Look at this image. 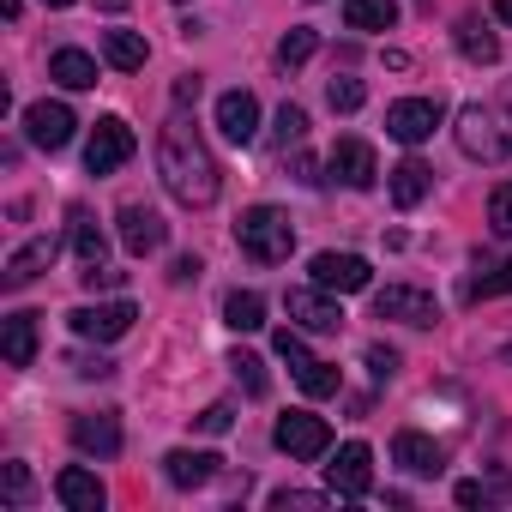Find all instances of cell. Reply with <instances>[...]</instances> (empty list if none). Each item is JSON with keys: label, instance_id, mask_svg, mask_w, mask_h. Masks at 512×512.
Wrapping results in <instances>:
<instances>
[{"label": "cell", "instance_id": "bcb514c9", "mask_svg": "<svg viewBox=\"0 0 512 512\" xmlns=\"http://www.w3.org/2000/svg\"><path fill=\"white\" fill-rule=\"evenodd\" d=\"M0 13H7V19H19V13H25V0H0Z\"/></svg>", "mask_w": 512, "mask_h": 512}, {"label": "cell", "instance_id": "f6af8a7d", "mask_svg": "<svg viewBox=\"0 0 512 512\" xmlns=\"http://www.w3.org/2000/svg\"><path fill=\"white\" fill-rule=\"evenodd\" d=\"M494 19H500V25H512V0H494Z\"/></svg>", "mask_w": 512, "mask_h": 512}, {"label": "cell", "instance_id": "ab89813d", "mask_svg": "<svg viewBox=\"0 0 512 512\" xmlns=\"http://www.w3.org/2000/svg\"><path fill=\"white\" fill-rule=\"evenodd\" d=\"M73 368H79V380H109V374H115L109 356H85V362H73Z\"/></svg>", "mask_w": 512, "mask_h": 512}, {"label": "cell", "instance_id": "60d3db41", "mask_svg": "<svg viewBox=\"0 0 512 512\" xmlns=\"http://www.w3.org/2000/svg\"><path fill=\"white\" fill-rule=\"evenodd\" d=\"M187 103H199V73H181L175 79V109H187Z\"/></svg>", "mask_w": 512, "mask_h": 512}, {"label": "cell", "instance_id": "7a4b0ae2", "mask_svg": "<svg viewBox=\"0 0 512 512\" xmlns=\"http://www.w3.org/2000/svg\"><path fill=\"white\" fill-rule=\"evenodd\" d=\"M452 139H458V151H464V157H476V163H500V157H512V97L464 103V109H458Z\"/></svg>", "mask_w": 512, "mask_h": 512}, {"label": "cell", "instance_id": "9c48e42d", "mask_svg": "<svg viewBox=\"0 0 512 512\" xmlns=\"http://www.w3.org/2000/svg\"><path fill=\"white\" fill-rule=\"evenodd\" d=\"M440 115H446L440 97H404V103L386 109V133H392L398 145H422V139H434Z\"/></svg>", "mask_w": 512, "mask_h": 512}, {"label": "cell", "instance_id": "d4e9b609", "mask_svg": "<svg viewBox=\"0 0 512 512\" xmlns=\"http://www.w3.org/2000/svg\"><path fill=\"white\" fill-rule=\"evenodd\" d=\"M7 368H31L37 362V314H7Z\"/></svg>", "mask_w": 512, "mask_h": 512}, {"label": "cell", "instance_id": "5b68a950", "mask_svg": "<svg viewBox=\"0 0 512 512\" xmlns=\"http://www.w3.org/2000/svg\"><path fill=\"white\" fill-rule=\"evenodd\" d=\"M133 151H139L133 127H127L121 115H103V121L91 127V145H85V169H91V175H115V169H121Z\"/></svg>", "mask_w": 512, "mask_h": 512}, {"label": "cell", "instance_id": "f1b7e54d", "mask_svg": "<svg viewBox=\"0 0 512 512\" xmlns=\"http://www.w3.org/2000/svg\"><path fill=\"white\" fill-rule=\"evenodd\" d=\"M458 55H464V61H476V67H494V61H500V37H494V31H482L476 19H464V25H458Z\"/></svg>", "mask_w": 512, "mask_h": 512}, {"label": "cell", "instance_id": "603a6c76", "mask_svg": "<svg viewBox=\"0 0 512 512\" xmlns=\"http://www.w3.org/2000/svg\"><path fill=\"white\" fill-rule=\"evenodd\" d=\"M386 187H392V205H404V211H410V205H422V199H428L434 169H428L422 157H404V163L392 169V181H386Z\"/></svg>", "mask_w": 512, "mask_h": 512}, {"label": "cell", "instance_id": "c3c4849f", "mask_svg": "<svg viewBox=\"0 0 512 512\" xmlns=\"http://www.w3.org/2000/svg\"><path fill=\"white\" fill-rule=\"evenodd\" d=\"M43 7H73V0H43Z\"/></svg>", "mask_w": 512, "mask_h": 512}, {"label": "cell", "instance_id": "681fc988", "mask_svg": "<svg viewBox=\"0 0 512 512\" xmlns=\"http://www.w3.org/2000/svg\"><path fill=\"white\" fill-rule=\"evenodd\" d=\"M506 368H512V344H506Z\"/></svg>", "mask_w": 512, "mask_h": 512}, {"label": "cell", "instance_id": "4fadbf2b", "mask_svg": "<svg viewBox=\"0 0 512 512\" xmlns=\"http://www.w3.org/2000/svg\"><path fill=\"white\" fill-rule=\"evenodd\" d=\"M73 127H79V121H73L67 103H49V97H43V103L25 109V139H31L37 151H61V145L73 139Z\"/></svg>", "mask_w": 512, "mask_h": 512}, {"label": "cell", "instance_id": "7dc6e473", "mask_svg": "<svg viewBox=\"0 0 512 512\" xmlns=\"http://www.w3.org/2000/svg\"><path fill=\"white\" fill-rule=\"evenodd\" d=\"M97 7H103V13H121V7H127V0H97Z\"/></svg>", "mask_w": 512, "mask_h": 512}, {"label": "cell", "instance_id": "e575fe53", "mask_svg": "<svg viewBox=\"0 0 512 512\" xmlns=\"http://www.w3.org/2000/svg\"><path fill=\"white\" fill-rule=\"evenodd\" d=\"M488 229H494V235H512V181H500V187L488 193Z\"/></svg>", "mask_w": 512, "mask_h": 512}, {"label": "cell", "instance_id": "484cf974", "mask_svg": "<svg viewBox=\"0 0 512 512\" xmlns=\"http://www.w3.org/2000/svg\"><path fill=\"white\" fill-rule=\"evenodd\" d=\"M344 25L350 31H392L398 25V0H344Z\"/></svg>", "mask_w": 512, "mask_h": 512}, {"label": "cell", "instance_id": "ffe728a7", "mask_svg": "<svg viewBox=\"0 0 512 512\" xmlns=\"http://www.w3.org/2000/svg\"><path fill=\"white\" fill-rule=\"evenodd\" d=\"M73 446L79 452H97V458H115L121 452V422L115 416H73Z\"/></svg>", "mask_w": 512, "mask_h": 512}, {"label": "cell", "instance_id": "52a82bcc", "mask_svg": "<svg viewBox=\"0 0 512 512\" xmlns=\"http://www.w3.org/2000/svg\"><path fill=\"white\" fill-rule=\"evenodd\" d=\"M133 320H139V308H133V302H109V308H73V314H67L73 338H85V344H115V338H127V332H133Z\"/></svg>", "mask_w": 512, "mask_h": 512}, {"label": "cell", "instance_id": "8992f818", "mask_svg": "<svg viewBox=\"0 0 512 512\" xmlns=\"http://www.w3.org/2000/svg\"><path fill=\"white\" fill-rule=\"evenodd\" d=\"M272 440H278V452H290V458L308 464V458H320V452L332 446V422L314 416V410H290V416H278Z\"/></svg>", "mask_w": 512, "mask_h": 512}, {"label": "cell", "instance_id": "4316f807", "mask_svg": "<svg viewBox=\"0 0 512 512\" xmlns=\"http://www.w3.org/2000/svg\"><path fill=\"white\" fill-rule=\"evenodd\" d=\"M223 326H229V332H260V326H266V296H260V290H235V296L223 302Z\"/></svg>", "mask_w": 512, "mask_h": 512}, {"label": "cell", "instance_id": "836d02e7", "mask_svg": "<svg viewBox=\"0 0 512 512\" xmlns=\"http://www.w3.org/2000/svg\"><path fill=\"white\" fill-rule=\"evenodd\" d=\"M0 494H7V506H25L31 500V470L13 458V464H0Z\"/></svg>", "mask_w": 512, "mask_h": 512}, {"label": "cell", "instance_id": "cb8c5ba5", "mask_svg": "<svg viewBox=\"0 0 512 512\" xmlns=\"http://www.w3.org/2000/svg\"><path fill=\"white\" fill-rule=\"evenodd\" d=\"M103 61H109L115 73H139V67L151 61V49H145L139 31H103Z\"/></svg>", "mask_w": 512, "mask_h": 512}, {"label": "cell", "instance_id": "ba28073f", "mask_svg": "<svg viewBox=\"0 0 512 512\" xmlns=\"http://www.w3.org/2000/svg\"><path fill=\"white\" fill-rule=\"evenodd\" d=\"M326 482H332L338 500H362V494L374 488V452H368L362 440H344L338 458L326 464Z\"/></svg>", "mask_w": 512, "mask_h": 512}, {"label": "cell", "instance_id": "1f68e13d", "mask_svg": "<svg viewBox=\"0 0 512 512\" xmlns=\"http://www.w3.org/2000/svg\"><path fill=\"white\" fill-rule=\"evenodd\" d=\"M272 139H278L284 151H290V145H302V139H308V109L284 103V109H278V121H272Z\"/></svg>", "mask_w": 512, "mask_h": 512}, {"label": "cell", "instance_id": "74e56055", "mask_svg": "<svg viewBox=\"0 0 512 512\" xmlns=\"http://www.w3.org/2000/svg\"><path fill=\"white\" fill-rule=\"evenodd\" d=\"M368 374H374V380H392V374H398V350L368 344Z\"/></svg>", "mask_w": 512, "mask_h": 512}, {"label": "cell", "instance_id": "8fae6325", "mask_svg": "<svg viewBox=\"0 0 512 512\" xmlns=\"http://www.w3.org/2000/svg\"><path fill=\"white\" fill-rule=\"evenodd\" d=\"M314 284L320 290H332V296H356V290H368L374 284V272H368V260L362 253H314Z\"/></svg>", "mask_w": 512, "mask_h": 512}, {"label": "cell", "instance_id": "ee69618b", "mask_svg": "<svg viewBox=\"0 0 512 512\" xmlns=\"http://www.w3.org/2000/svg\"><path fill=\"white\" fill-rule=\"evenodd\" d=\"M169 278H175V284H193V278H199V260H175V272H169Z\"/></svg>", "mask_w": 512, "mask_h": 512}, {"label": "cell", "instance_id": "30bf717a", "mask_svg": "<svg viewBox=\"0 0 512 512\" xmlns=\"http://www.w3.org/2000/svg\"><path fill=\"white\" fill-rule=\"evenodd\" d=\"M374 314L380 320H398V326H434L440 320V302L428 290H416V284H386L374 296Z\"/></svg>", "mask_w": 512, "mask_h": 512}, {"label": "cell", "instance_id": "83f0119b", "mask_svg": "<svg viewBox=\"0 0 512 512\" xmlns=\"http://www.w3.org/2000/svg\"><path fill=\"white\" fill-rule=\"evenodd\" d=\"M73 253H79V266H103V253H109V235L97 229L91 211H73Z\"/></svg>", "mask_w": 512, "mask_h": 512}, {"label": "cell", "instance_id": "5bb4252c", "mask_svg": "<svg viewBox=\"0 0 512 512\" xmlns=\"http://www.w3.org/2000/svg\"><path fill=\"white\" fill-rule=\"evenodd\" d=\"M217 127L229 145H253L260 139V97L253 91H223L217 97Z\"/></svg>", "mask_w": 512, "mask_h": 512}, {"label": "cell", "instance_id": "7c38bea8", "mask_svg": "<svg viewBox=\"0 0 512 512\" xmlns=\"http://www.w3.org/2000/svg\"><path fill=\"white\" fill-rule=\"evenodd\" d=\"M284 308H290V320H296L302 332H344V308H338V302H332V290H320V284L290 290V296H284Z\"/></svg>", "mask_w": 512, "mask_h": 512}, {"label": "cell", "instance_id": "6da1fadb", "mask_svg": "<svg viewBox=\"0 0 512 512\" xmlns=\"http://www.w3.org/2000/svg\"><path fill=\"white\" fill-rule=\"evenodd\" d=\"M157 175H163L169 199L187 205V211H205V205L223 193V169H217L205 133L187 121V109H175V115L163 121V133H157Z\"/></svg>", "mask_w": 512, "mask_h": 512}, {"label": "cell", "instance_id": "2e32d148", "mask_svg": "<svg viewBox=\"0 0 512 512\" xmlns=\"http://www.w3.org/2000/svg\"><path fill=\"white\" fill-rule=\"evenodd\" d=\"M332 175H338L344 187H356V193H368V187L380 181V163H374V145H368V139H338V145H332Z\"/></svg>", "mask_w": 512, "mask_h": 512}, {"label": "cell", "instance_id": "9a60e30c", "mask_svg": "<svg viewBox=\"0 0 512 512\" xmlns=\"http://www.w3.org/2000/svg\"><path fill=\"white\" fill-rule=\"evenodd\" d=\"M121 247L133 253V260H145V253H157L163 241H169V223L157 217V211H145V205H121Z\"/></svg>", "mask_w": 512, "mask_h": 512}, {"label": "cell", "instance_id": "277c9868", "mask_svg": "<svg viewBox=\"0 0 512 512\" xmlns=\"http://www.w3.org/2000/svg\"><path fill=\"white\" fill-rule=\"evenodd\" d=\"M272 344H278V356L290 362V374H296V386H302L308 398H332V392L344 386L338 362H320V356H314V350L302 344V332H296V326H284V332H278Z\"/></svg>", "mask_w": 512, "mask_h": 512}, {"label": "cell", "instance_id": "4dcf8cb0", "mask_svg": "<svg viewBox=\"0 0 512 512\" xmlns=\"http://www.w3.org/2000/svg\"><path fill=\"white\" fill-rule=\"evenodd\" d=\"M326 103H332V109H338V115H356V109H362V103H368V85H362V79H350V73H344V79H332V85H326Z\"/></svg>", "mask_w": 512, "mask_h": 512}, {"label": "cell", "instance_id": "8d00e7d4", "mask_svg": "<svg viewBox=\"0 0 512 512\" xmlns=\"http://www.w3.org/2000/svg\"><path fill=\"white\" fill-rule=\"evenodd\" d=\"M272 506H278V512H290V506H296V512H320V506H326V494H308V488H278V494H272Z\"/></svg>", "mask_w": 512, "mask_h": 512}, {"label": "cell", "instance_id": "f35d334b", "mask_svg": "<svg viewBox=\"0 0 512 512\" xmlns=\"http://www.w3.org/2000/svg\"><path fill=\"white\" fill-rule=\"evenodd\" d=\"M476 296H512V260H506L494 278H482V284H476Z\"/></svg>", "mask_w": 512, "mask_h": 512}, {"label": "cell", "instance_id": "d6a6232c", "mask_svg": "<svg viewBox=\"0 0 512 512\" xmlns=\"http://www.w3.org/2000/svg\"><path fill=\"white\" fill-rule=\"evenodd\" d=\"M314 49H320V37H314L308 25H296V31L278 43V61H284V67H302V61H314Z\"/></svg>", "mask_w": 512, "mask_h": 512}, {"label": "cell", "instance_id": "3957f363", "mask_svg": "<svg viewBox=\"0 0 512 512\" xmlns=\"http://www.w3.org/2000/svg\"><path fill=\"white\" fill-rule=\"evenodd\" d=\"M235 241H241L247 260L284 266V260H290V247H296V223H290V211H278V205H253V211H241Z\"/></svg>", "mask_w": 512, "mask_h": 512}, {"label": "cell", "instance_id": "e0dca14e", "mask_svg": "<svg viewBox=\"0 0 512 512\" xmlns=\"http://www.w3.org/2000/svg\"><path fill=\"white\" fill-rule=\"evenodd\" d=\"M392 464H404L410 476H440L446 470V452H440V440H428L416 428H398L392 434Z\"/></svg>", "mask_w": 512, "mask_h": 512}, {"label": "cell", "instance_id": "f546056e", "mask_svg": "<svg viewBox=\"0 0 512 512\" xmlns=\"http://www.w3.org/2000/svg\"><path fill=\"white\" fill-rule=\"evenodd\" d=\"M229 374L241 380L247 398H266V386H272V380H266V362L253 356V350H235V356H229Z\"/></svg>", "mask_w": 512, "mask_h": 512}, {"label": "cell", "instance_id": "d590c367", "mask_svg": "<svg viewBox=\"0 0 512 512\" xmlns=\"http://www.w3.org/2000/svg\"><path fill=\"white\" fill-rule=\"evenodd\" d=\"M193 428H199V434H229V428H235V410H229V404H205V410L193 416Z\"/></svg>", "mask_w": 512, "mask_h": 512}, {"label": "cell", "instance_id": "b9f144b4", "mask_svg": "<svg viewBox=\"0 0 512 512\" xmlns=\"http://www.w3.org/2000/svg\"><path fill=\"white\" fill-rule=\"evenodd\" d=\"M458 506H488V488L482 482H458Z\"/></svg>", "mask_w": 512, "mask_h": 512}, {"label": "cell", "instance_id": "d6986e66", "mask_svg": "<svg viewBox=\"0 0 512 512\" xmlns=\"http://www.w3.org/2000/svg\"><path fill=\"white\" fill-rule=\"evenodd\" d=\"M55 253H61V241L55 235H37V241H25L13 260H7V290H25L31 278H43L49 266H55Z\"/></svg>", "mask_w": 512, "mask_h": 512}, {"label": "cell", "instance_id": "7bdbcfd3", "mask_svg": "<svg viewBox=\"0 0 512 512\" xmlns=\"http://www.w3.org/2000/svg\"><path fill=\"white\" fill-rule=\"evenodd\" d=\"M296 181H302V187H320V163H314V157H296Z\"/></svg>", "mask_w": 512, "mask_h": 512}, {"label": "cell", "instance_id": "7402d4cb", "mask_svg": "<svg viewBox=\"0 0 512 512\" xmlns=\"http://www.w3.org/2000/svg\"><path fill=\"white\" fill-rule=\"evenodd\" d=\"M49 79H55L61 91H91V85H97V61H91L85 49H55V55H49Z\"/></svg>", "mask_w": 512, "mask_h": 512}, {"label": "cell", "instance_id": "44dd1931", "mask_svg": "<svg viewBox=\"0 0 512 512\" xmlns=\"http://www.w3.org/2000/svg\"><path fill=\"white\" fill-rule=\"evenodd\" d=\"M217 452H187V446H175L169 458H163V476L175 482V488H205L211 476H217Z\"/></svg>", "mask_w": 512, "mask_h": 512}, {"label": "cell", "instance_id": "ac0fdd59", "mask_svg": "<svg viewBox=\"0 0 512 512\" xmlns=\"http://www.w3.org/2000/svg\"><path fill=\"white\" fill-rule=\"evenodd\" d=\"M55 500L67 506V512H103V500H109V488L85 470V464H67L61 476H55Z\"/></svg>", "mask_w": 512, "mask_h": 512}]
</instances>
